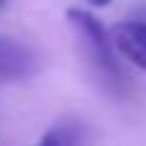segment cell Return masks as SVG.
<instances>
[{
  "label": "cell",
  "instance_id": "cell-1",
  "mask_svg": "<svg viewBox=\"0 0 146 146\" xmlns=\"http://www.w3.org/2000/svg\"><path fill=\"white\" fill-rule=\"evenodd\" d=\"M67 21L72 23V28L77 31V38L82 41V49H85V56L87 62L95 67V72L110 85V87H118L123 82V72L118 67V59H115V51H113V38L110 33L103 28V23L87 13V10H80V8H69L67 10Z\"/></svg>",
  "mask_w": 146,
  "mask_h": 146
},
{
  "label": "cell",
  "instance_id": "cell-2",
  "mask_svg": "<svg viewBox=\"0 0 146 146\" xmlns=\"http://www.w3.org/2000/svg\"><path fill=\"white\" fill-rule=\"evenodd\" d=\"M38 69V59L33 49L23 41L0 36V82H23L33 77Z\"/></svg>",
  "mask_w": 146,
  "mask_h": 146
},
{
  "label": "cell",
  "instance_id": "cell-3",
  "mask_svg": "<svg viewBox=\"0 0 146 146\" xmlns=\"http://www.w3.org/2000/svg\"><path fill=\"white\" fill-rule=\"evenodd\" d=\"M113 46L139 69L146 72V23L144 21H123L110 33Z\"/></svg>",
  "mask_w": 146,
  "mask_h": 146
},
{
  "label": "cell",
  "instance_id": "cell-4",
  "mask_svg": "<svg viewBox=\"0 0 146 146\" xmlns=\"http://www.w3.org/2000/svg\"><path fill=\"white\" fill-rule=\"evenodd\" d=\"M80 141H82V126H77L74 121L56 123V126L41 139V144H80Z\"/></svg>",
  "mask_w": 146,
  "mask_h": 146
},
{
  "label": "cell",
  "instance_id": "cell-5",
  "mask_svg": "<svg viewBox=\"0 0 146 146\" xmlns=\"http://www.w3.org/2000/svg\"><path fill=\"white\" fill-rule=\"evenodd\" d=\"M87 3H92V5H108L110 0H87Z\"/></svg>",
  "mask_w": 146,
  "mask_h": 146
},
{
  "label": "cell",
  "instance_id": "cell-6",
  "mask_svg": "<svg viewBox=\"0 0 146 146\" xmlns=\"http://www.w3.org/2000/svg\"><path fill=\"white\" fill-rule=\"evenodd\" d=\"M0 3H5V0H0Z\"/></svg>",
  "mask_w": 146,
  "mask_h": 146
}]
</instances>
